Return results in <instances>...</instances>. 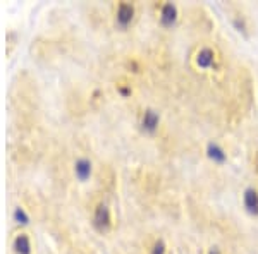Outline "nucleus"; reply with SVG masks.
<instances>
[{
	"label": "nucleus",
	"instance_id": "obj_1",
	"mask_svg": "<svg viewBox=\"0 0 258 254\" xmlns=\"http://www.w3.org/2000/svg\"><path fill=\"white\" fill-rule=\"evenodd\" d=\"M93 225L100 232H105L107 228L110 227V211H109V208H107V205H100L97 210H95Z\"/></svg>",
	"mask_w": 258,
	"mask_h": 254
},
{
	"label": "nucleus",
	"instance_id": "obj_2",
	"mask_svg": "<svg viewBox=\"0 0 258 254\" xmlns=\"http://www.w3.org/2000/svg\"><path fill=\"white\" fill-rule=\"evenodd\" d=\"M133 16H135V7L131 6V4H120L117 7V24L122 28H126L131 24L133 21Z\"/></svg>",
	"mask_w": 258,
	"mask_h": 254
},
{
	"label": "nucleus",
	"instance_id": "obj_3",
	"mask_svg": "<svg viewBox=\"0 0 258 254\" xmlns=\"http://www.w3.org/2000/svg\"><path fill=\"white\" fill-rule=\"evenodd\" d=\"M214 62H215V53L212 52L210 48H203V50H200V52H198V55H197L198 67L210 69L212 65H214Z\"/></svg>",
	"mask_w": 258,
	"mask_h": 254
},
{
	"label": "nucleus",
	"instance_id": "obj_4",
	"mask_svg": "<svg viewBox=\"0 0 258 254\" xmlns=\"http://www.w3.org/2000/svg\"><path fill=\"white\" fill-rule=\"evenodd\" d=\"M74 174L80 181H86L91 176V161L86 158H80L74 165Z\"/></svg>",
	"mask_w": 258,
	"mask_h": 254
},
{
	"label": "nucleus",
	"instance_id": "obj_5",
	"mask_svg": "<svg viewBox=\"0 0 258 254\" xmlns=\"http://www.w3.org/2000/svg\"><path fill=\"white\" fill-rule=\"evenodd\" d=\"M14 251L18 254H31V242L26 234H19L14 239Z\"/></svg>",
	"mask_w": 258,
	"mask_h": 254
},
{
	"label": "nucleus",
	"instance_id": "obj_6",
	"mask_svg": "<svg viewBox=\"0 0 258 254\" xmlns=\"http://www.w3.org/2000/svg\"><path fill=\"white\" fill-rule=\"evenodd\" d=\"M244 206L249 213L256 215L258 213V191L255 189H248L244 193Z\"/></svg>",
	"mask_w": 258,
	"mask_h": 254
},
{
	"label": "nucleus",
	"instance_id": "obj_7",
	"mask_svg": "<svg viewBox=\"0 0 258 254\" xmlns=\"http://www.w3.org/2000/svg\"><path fill=\"white\" fill-rule=\"evenodd\" d=\"M141 124H143V129L147 132H155L157 127H159V115H157L153 110L145 112L143 122H141Z\"/></svg>",
	"mask_w": 258,
	"mask_h": 254
},
{
	"label": "nucleus",
	"instance_id": "obj_8",
	"mask_svg": "<svg viewBox=\"0 0 258 254\" xmlns=\"http://www.w3.org/2000/svg\"><path fill=\"white\" fill-rule=\"evenodd\" d=\"M177 18V9L176 6H172V4H167V6L162 7V12H160V21L165 24V26H170V24H174V21Z\"/></svg>",
	"mask_w": 258,
	"mask_h": 254
},
{
	"label": "nucleus",
	"instance_id": "obj_9",
	"mask_svg": "<svg viewBox=\"0 0 258 254\" xmlns=\"http://www.w3.org/2000/svg\"><path fill=\"white\" fill-rule=\"evenodd\" d=\"M207 153H209V156L215 161V163H224V161H226V158H227L226 151H224V149L220 148L219 144H214V143L209 144V148H207Z\"/></svg>",
	"mask_w": 258,
	"mask_h": 254
},
{
	"label": "nucleus",
	"instance_id": "obj_10",
	"mask_svg": "<svg viewBox=\"0 0 258 254\" xmlns=\"http://www.w3.org/2000/svg\"><path fill=\"white\" fill-rule=\"evenodd\" d=\"M14 220L18 223H26L28 222V215L24 213L23 208H16V210H14Z\"/></svg>",
	"mask_w": 258,
	"mask_h": 254
},
{
	"label": "nucleus",
	"instance_id": "obj_11",
	"mask_svg": "<svg viewBox=\"0 0 258 254\" xmlns=\"http://www.w3.org/2000/svg\"><path fill=\"white\" fill-rule=\"evenodd\" d=\"M164 252H165L164 244H162V242H157V244H155V247H153V252H152V254H164Z\"/></svg>",
	"mask_w": 258,
	"mask_h": 254
},
{
	"label": "nucleus",
	"instance_id": "obj_12",
	"mask_svg": "<svg viewBox=\"0 0 258 254\" xmlns=\"http://www.w3.org/2000/svg\"><path fill=\"white\" fill-rule=\"evenodd\" d=\"M210 254H220V252L217 251V249H214V251H210Z\"/></svg>",
	"mask_w": 258,
	"mask_h": 254
}]
</instances>
